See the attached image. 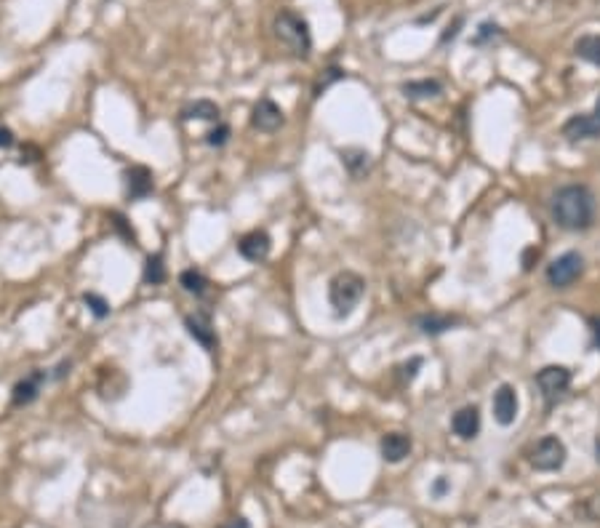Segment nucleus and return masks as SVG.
<instances>
[{
	"label": "nucleus",
	"mask_w": 600,
	"mask_h": 528,
	"mask_svg": "<svg viewBox=\"0 0 600 528\" xmlns=\"http://www.w3.org/2000/svg\"><path fill=\"white\" fill-rule=\"evenodd\" d=\"M552 219L571 233H581L595 222V195L584 184H566L552 195Z\"/></svg>",
	"instance_id": "1"
},
{
	"label": "nucleus",
	"mask_w": 600,
	"mask_h": 528,
	"mask_svg": "<svg viewBox=\"0 0 600 528\" xmlns=\"http://www.w3.org/2000/svg\"><path fill=\"white\" fill-rule=\"evenodd\" d=\"M494 417L502 427L515 425L518 419V392L512 385H502L494 392Z\"/></svg>",
	"instance_id": "8"
},
{
	"label": "nucleus",
	"mask_w": 600,
	"mask_h": 528,
	"mask_svg": "<svg viewBox=\"0 0 600 528\" xmlns=\"http://www.w3.org/2000/svg\"><path fill=\"white\" fill-rule=\"evenodd\" d=\"M581 270H584V259H581V254H576V251H566V254L558 256V259L547 267V280H549V285H555V288H569V285L581 275Z\"/></svg>",
	"instance_id": "5"
},
{
	"label": "nucleus",
	"mask_w": 600,
	"mask_h": 528,
	"mask_svg": "<svg viewBox=\"0 0 600 528\" xmlns=\"http://www.w3.org/2000/svg\"><path fill=\"white\" fill-rule=\"evenodd\" d=\"M448 488H451V483H448V477L440 475V477H437V480H435V483H432V497L440 499V497H443V494H446V491H448Z\"/></svg>",
	"instance_id": "28"
},
{
	"label": "nucleus",
	"mask_w": 600,
	"mask_h": 528,
	"mask_svg": "<svg viewBox=\"0 0 600 528\" xmlns=\"http://www.w3.org/2000/svg\"><path fill=\"white\" fill-rule=\"evenodd\" d=\"M590 328H592V336H595V347L600 350V318H590Z\"/></svg>",
	"instance_id": "32"
},
{
	"label": "nucleus",
	"mask_w": 600,
	"mask_h": 528,
	"mask_svg": "<svg viewBox=\"0 0 600 528\" xmlns=\"http://www.w3.org/2000/svg\"><path fill=\"white\" fill-rule=\"evenodd\" d=\"M144 280H147V283H153V285L163 283L166 280V264H163V256L161 254H155V256L147 259V264H144Z\"/></svg>",
	"instance_id": "22"
},
{
	"label": "nucleus",
	"mask_w": 600,
	"mask_h": 528,
	"mask_svg": "<svg viewBox=\"0 0 600 528\" xmlns=\"http://www.w3.org/2000/svg\"><path fill=\"white\" fill-rule=\"evenodd\" d=\"M126 190L131 200H144L147 195L153 193V173L144 166H131L126 171Z\"/></svg>",
	"instance_id": "12"
},
{
	"label": "nucleus",
	"mask_w": 600,
	"mask_h": 528,
	"mask_svg": "<svg viewBox=\"0 0 600 528\" xmlns=\"http://www.w3.org/2000/svg\"><path fill=\"white\" fill-rule=\"evenodd\" d=\"M563 136H569L571 142H579V139H600V118L592 112V115H574L566 121L563 126Z\"/></svg>",
	"instance_id": "11"
},
{
	"label": "nucleus",
	"mask_w": 600,
	"mask_h": 528,
	"mask_svg": "<svg viewBox=\"0 0 600 528\" xmlns=\"http://www.w3.org/2000/svg\"><path fill=\"white\" fill-rule=\"evenodd\" d=\"M595 454H598V462H600V437L595 440Z\"/></svg>",
	"instance_id": "35"
},
{
	"label": "nucleus",
	"mask_w": 600,
	"mask_h": 528,
	"mask_svg": "<svg viewBox=\"0 0 600 528\" xmlns=\"http://www.w3.org/2000/svg\"><path fill=\"white\" fill-rule=\"evenodd\" d=\"M366 294V280L352 270L334 275V280L328 283V302L334 307L336 318H347L357 307V302Z\"/></svg>",
	"instance_id": "3"
},
{
	"label": "nucleus",
	"mask_w": 600,
	"mask_h": 528,
	"mask_svg": "<svg viewBox=\"0 0 600 528\" xmlns=\"http://www.w3.org/2000/svg\"><path fill=\"white\" fill-rule=\"evenodd\" d=\"M379 448H382V459L385 462L397 464V462H403L411 454V437L403 435V432H390V435L382 437Z\"/></svg>",
	"instance_id": "14"
},
{
	"label": "nucleus",
	"mask_w": 600,
	"mask_h": 528,
	"mask_svg": "<svg viewBox=\"0 0 600 528\" xmlns=\"http://www.w3.org/2000/svg\"><path fill=\"white\" fill-rule=\"evenodd\" d=\"M43 382H46V371H32L27 379H21L19 385L14 387V392H11L14 406H30L32 400L41 395Z\"/></svg>",
	"instance_id": "15"
},
{
	"label": "nucleus",
	"mask_w": 600,
	"mask_h": 528,
	"mask_svg": "<svg viewBox=\"0 0 600 528\" xmlns=\"http://www.w3.org/2000/svg\"><path fill=\"white\" fill-rule=\"evenodd\" d=\"M419 368H422V357H411L408 363H403V366H400V374H403V379H406V382H411V379H417Z\"/></svg>",
	"instance_id": "26"
},
{
	"label": "nucleus",
	"mask_w": 600,
	"mask_h": 528,
	"mask_svg": "<svg viewBox=\"0 0 600 528\" xmlns=\"http://www.w3.org/2000/svg\"><path fill=\"white\" fill-rule=\"evenodd\" d=\"M342 75H345V72H342V70H336V67H334V70H328L326 81H320V83H317V86H315V93H320V91H323V88H328V83L339 81Z\"/></svg>",
	"instance_id": "27"
},
{
	"label": "nucleus",
	"mask_w": 600,
	"mask_h": 528,
	"mask_svg": "<svg viewBox=\"0 0 600 528\" xmlns=\"http://www.w3.org/2000/svg\"><path fill=\"white\" fill-rule=\"evenodd\" d=\"M574 51H576V56H581L584 61H590V64H598L600 67V35H584V38H579L576 46H574Z\"/></svg>",
	"instance_id": "20"
},
{
	"label": "nucleus",
	"mask_w": 600,
	"mask_h": 528,
	"mask_svg": "<svg viewBox=\"0 0 600 528\" xmlns=\"http://www.w3.org/2000/svg\"><path fill=\"white\" fill-rule=\"evenodd\" d=\"M462 16H457V21H454V27H448V32H443V43H448L451 38H457V32H459V27H462Z\"/></svg>",
	"instance_id": "31"
},
{
	"label": "nucleus",
	"mask_w": 600,
	"mask_h": 528,
	"mask_svg": "<svg viewBox=\"0 0 600 528\" xmlns=\"http://www.w3.org/2000/svg\"><path fill=\"white\" fill-rule=\"evenodd\" d=\"M184 325H187V334L193 336L198 345L203 350H216V331L214 323H211V315L208 313H195V315L184 318Z\"/></svg>",
	"instance_id": "10"
},
{
	"label": "nucleus",
	"mask_w": 600,
	"mask_h": 528,
	"mask_svg": "<svg viewBox=\"0 0 600 528\" xmlns=\"http://www.w3.org/2000/svg\"><path fill=\"white\" fill-rule=\"evenodd\" d=\"M499 35H502L499 24H494V21H483L478 27V32H475V38H472V43H475V46H486V43L499 38Z\"/></svg>",
	"instance_id": "24"
},
{
	"label": "nucleus",
	"mask_w": 600,
	"mask_h": 528,
	"mask_svg": "<svg viewBox=\"0 0 600 528\" xmlns=\"http://www.w3.org/2000/svg\"><path fill=\"white\" fill-rule=\"evenodd\" d=\"M219 528H251V526H248V520L245 518H233L230 523H224V526H219Z\"/></svg>",
	"instance_id": "33"
},
{
	"label": "nucleus",
	"mask_w": 600,
	"mask_h": 528,
	"mask_svg": "<svg viewBox=\"0 0 600 528\" xmlns=\"http://www.w3.org/2000/svg\"><path fill=\"white\" fill-rule=\"evenodd\" d=\"M270 248H273V240L265 230H251L238 240V251L245 262H262L270 256Z\"/></svg>",
	"instance_id": "9"
},
{
	"label": "nucleus",
	"mask_w": 600,
	"mask_h": 528,
	"mask_svg": "<svg viewBox=\"0 0 600 528\" xmlns=\"http://www.w3.org/2000/svg\"><path fill=\"white\" fill-rule=\"evenodd\" d=\"M182 115L187 118V121H219V115H222V110H219V104L211 102V99H198V102L187 104L182 110Z\"/></svg>",
	"instance_id": "17"
},
{
	"label": "nucleus",
	"mask_w": 600,
	"mask_h": 528,
	"mask_svg": "<svg viewBox=\"0 0 600 528\" xmlns=\"http://www.w3.org/2000/svg\"><path fill=\"white\" fill-rule=\"evenodd\" d=\"M11 144H14V131L0 126V150H9Z\"/></svg>",
	"instance_id": "30"
},
{
	"label": "nucleus",
	"mask_w": 600,
	"mask_h": 528,
	"mask_svg": "<svg viewBox=\"0 0 600 528\" xmlns=\"http://www.w3.org/2000/svg\"><path fill=\"white\" fill-rule=\"evenodd\" d=\"M566 457H569L566 443L555 435L541 437L539 443L531 448V464H534V469H539V472H555V469H560L566 464Z\"/></svg>",
	"instance_id": "4"
},
{
	"label": "nucleus",
	"mask_w": 600,
	"mask_h": 528,
	"mask_svg": "<svg viewBox=\"0 0 600 528\" xmlns=\"http://www.w3.org/2000/svg\"><path fill=\"white\" fill-rule=\"evenodd\" d=\"M537 387L547 400H558L571 387V371L566 366H544L537 374Z\"/></svg>",
	"instance_id": "6"
},
{
	"label": "nucleus",
	"mask_w": 600,
	"mask_h": 528,
	"mask_svg": "<svg viewBox=\"0 0 600 528\" xmlns=\"http://www.w3.org/2000/svg\"><path fill=\"white\" fill-rule=\"evenodd\" d=\"M179 283H182V288L187 294H193V296H203L205 291H208V280H205V275L198 273V270H184V273L179 275Z\"/></svg>",
	"instance_id": "21"
},
{
	"label": "nucleus",
	"mask_w": 600,
	"mask_h": 528,
	"mask_svg": "<svg viewBox=\"0 0 600 528\" xmlns=\"http://www.w3.org/2000/svg\"><path fill=\"white\" fill-rule=\"evenodd\" d=\"M339 158H342L345 168L352 173L355 179H360V176H366V173L371 171V155H368L366 150H360V147H347V150L339 153Z\"/></svg>",
	"instance_id": "16"
},
{
	"label": "nucleus",
	"mask_w": 600,
	"mask_h": 528,
	"mask_svg": "<svg viewBox=\"0 0 600 528\" xmlns=\"http://www.w3.org/2000/svg\"><path fill=\"white\" fill-rule=\"evenodd\" d=\"M451 427L462 440H472V437L480 432V411L478 406H464L459 408L454 419H451Z\"/></svg>",
	"instance_id": "13"
},
{
	"label": "nucleus",
	"mask_w": 600,
	"mask_h": 528,
	"mask_svg": "<svg viewBox=\"0 0 600 528\" xmlns=\"http://www.w3.org/2000/svg\"><path fill=\"white\" fill-rule=\"evenodd\" d=\"M83 302H86V307L91 310L96 318H107L110 315V302L104 299V296L99 294H83Z\"/></svg>",
	"instance_id": "23"
},
{
	"label": "nucleus",
	"mask_w": 600,
	"mask_h": 528,
	"mask_svg": "<svg viewBox=\"0 0 600 528\" xmlns=\"http://www.w3.org/2000/svg\"><path fill=\"white\" fill-rule=\"evenodd\" d=\"M275 35H278V41L283 43L294 56H302V59L310 56V49H312L310 24L296 11L285 9L275 16Z\"/></svg>",
	"instance_id": "2"
},
{
	"label": "nucleus",
	"mask_w": 600,
	"mask_h": 528,
	"mask_svg": "<svg viewBox=\"0 0 600 528\" xmlns=\"http://www.w3.org/2000/svg\"><path fill=\"white\" fill-rule=\"evenodd\" d=\"M584 509H587V515H590L592 520H600V494L598 497H592L587 504H584Z\"/></svg>",
	"instance_id": "29"
},
{
	"label": "nucleus",
	"mask_w": 600,
	"mask_h": 528,
	"mask_svg": "<svg viewBox=\"0 0 600 528\" xmlns=\"http://www.w3.org/2000/svg\"><path fill=\"white\" fill-rule=\"evenodd\" d=\"M443 91V86L437 81H411L403 86V93L408 99H432Z\"/></svg>",
	"instance_id": "19"
},
{
	"label": "nucleus",
	"mask_w": 600,
	"mask_h": 528,
	"mask_svg": "<svg viewBox=\"0 0 600 528\" xmlns=\"http://www.w3.org/2000/svg\"><path fill=\"white\" fill-rule=\"evenodd\" d=\"M70 360H67V363H59V368H56V374H54V379H61V376L64 374H70Z\"/></svg>",
	"instance_id": "34"
},
{
	"label": "nucleus",
	"mask_w": 600,
	"mask_h": 528,
	"mask_svg": "<svg viewBox=\"0 0 600 528\" xmlns=\"http://www.w3.org/2000/svg\"><path fill=\"white\" fill-rule=\"evenodd\" d=\"M595 115H598V118H600V99H598V102H595Z\"/></svg>",
	"instance_id": "36"
},
{
	"label": "nucleus",
	"mask_w": 600,
	"mask_h": 528,
	"mask_svg": "<svg viewBox=\"0 0 600 528\" xmlns=\"http://www.w3.org/2000/svg\"><path fill=\"white\" fill-rule=\"evenodd\" d=\"M459 323V318H451V315H422L417 318V325L422 328V334H443V331H448V328H454V325Z\"/></svg>",
	"instance_id": "18"
},
{
	"label": "nucleus",
	"mask_w": 600,
	"mask_h": 528,
	"mask_svg": "<svg viewBox=\"0 0 600 528\" xmlns=\"http://www.w3.org/2000/svg\"><path fill=\"white\" fill-rule=\"evenodd\" d=\"M227 139H230V126L227 123H222L219 128H214V131L205 136V142L211 144V147H222V144H227Z\"/></svg>",
	"instance_id": "25"
},
{
	"label": "nucleus",
	"mask_w": 600,
	"mask_h": 528,
	"mask_svg": "<svg viewBox=\"0 0 600 528\" xmlns=\"http://www.w3.org/2000/svg\"><path fill=\"white\" fill-rule=\"evenodd\" d=\"M283 121H285L283 110H280L273 99H267L265 96V99H259V102L254 104V112H251V126H254L256 131L273 133L283 126Z\"/></svg>",
	"instance_id": "7"
}]
</instances>
